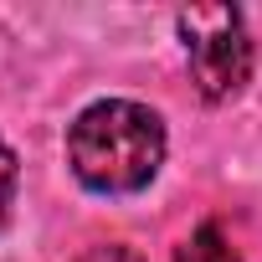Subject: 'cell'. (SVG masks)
<instances>
[{
  "label": "cell",
  "mask_w": 262,
  "mask_h": 262,
  "mask_svg": "<svg viewBox=\"0 0 262 262\" xmlns=\"http://www.w3.org/2000/svg\"><path fill=\"white\" fill-rule=\"evenodd\" d=\"M185 57H190V82L206 103H231L247 82H252V36L242 11L231 6H190L175 16Z\"/></svg>",
  "instance_id": "7a4b0ae2"
},
{
  "label": "cell",
  "mask_w": 262,
  "mask_h": 262,
  "mask_svg": "<svg viewBox=\"0 0 262 262\" xmlns=\"http://www.w3.org/2000/svg\"><path fill=\"white\" fill-rule=\"evenodd\" d=\"M175 262H242V252L226 242V231H221L216 221H206V226H195V231L175 247Z\"/></svg>",
  "instance_id": "3957f363"
},
{
  "label": "cell",
  "mask_w": 262,
  "mask_h": 262,
  "mask_svg": "<svg viewBox=\"0 0 262 262\" xmlns=\"http://www.w3.org/2000/svg\"><path fill=\"white\" fill-rule=\"evenodd\" d=\"M72 262H144L134 247H123V242H103V247H88L82 257H72Z\"/></svg>",
  "instance_id": "5b68a950"
},
{
  "label": "cell",
  "mask_w": 262,
  "mask_h": 262,
  "mask_svg": "<svg viewBox=\"0 0 262 262\" xmlns=\"http://www.w3.org/2000/svg\"><path fill=\"white\" fill-rule=\"evenodd\" d=\"M165 118L134 98H98L67 128V165L93 195H139L165 165Z\"/></svg>",
  "instance_id": "6da1fadb"
},
{
  "label": "cell",
  "mask_w": 262,
  "mask_h": 262,
  "mask_svg": "<svg viewBox=\"0 0 262 262\" xmlns=\"http://www.w3.org/2000/svg\"><path fill=\"white\" fill-rule=\"evenodd\" d=\"M16 180H21V165H16V149L0 139V226L11 216V201H16Z\"/></svg>",
  "instance_id": "277c9868"
}]
</instances>
